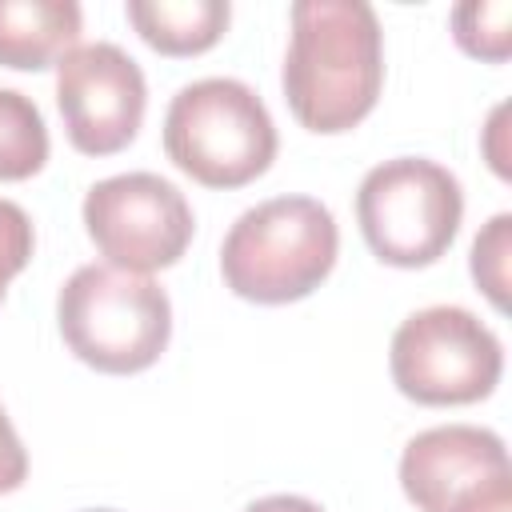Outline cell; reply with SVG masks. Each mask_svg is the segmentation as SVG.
<instances>
[{
	"instance_id": "17",
	"label": "cell",
	"mask_w": 512,
	"mask_h": 512,
	"mask_svg": "<svg viewBox=\"0 0 512 512\" xmlns=\"http://www.w3.org/2000/svg\"><path fill=\"white\" fill-rule=\"evenodd\" d=\"M504 116H508V108L500 104V108H492V120H488V128H484V152H488V164L496 168V176H512V168H508V152H504Z\"/></svg>"
},
{
	"instance_id": "9",
	"label": "cell",
	"mask_w": 512,
	"mask_h": 512,
	"mask_svg": "<svg viewBox=\"0 0 512 512\" xmlns=\"http://www.w3.org/2000/svg\"><path fill=\"white\" fill-rule=\"evenodd\" d=\"M56 104L76 152L112 156L128 148L144 124L148 84L120 44H76L56 60Z\"/></svg>"
},
{
	"instance_id": "7",
	"label": "cell",
	"mask_w": 512,
	"mask_h": 512,
	"mask_svg": "<svg viewBox=\"0 0 512 512\" xmlns=\"http://www.w3.org/2000/svg\"><path fill=\"white\" fill-rule=\"evenodd\" d=\"M84 228L96 252L124 272L172 268L192 244V208L184 192L156 172H120L96 180L84 196Z\"/></svg>"
},
{
	"instance_id": "12",
	"label": "cell",
	"mask_w": 512,
	"mask_h": 512,
	"mask_svg": "<svg viewBox=\"0 0 512 512\" xmlns=\"http://www.w3.org/2000/svg\"><path fill=\"white\" fill-rule=\"evenodd\" d=\"M48 164V128L32 96L0 88V180H28Z\"/></svg>"
},
{
	"instance_id": "4",
	"label": "cell",
	"mask_w": 512,
	"mask_h": 512,
	"mask_svg": "<svg viewBox=\"0 0 512 512\" xmlns=\"http://www.w3.org/2000/svg\"><path fill=\"white\" fill-rule=\"evenodd\" d=\"M164 152L204 188H244L276 160V124L244 80L204 76L172 96Z\"/></svg>"
},
{
	"instance_id": "18",
	"label": "cell",
	"mask_w": 512,
	"mask_h": 512,
	"mask_svg": "<svg viewBox=\"0 0 512 512\" xmlns=\"http://www.w3.org/2000/svg\"><path fill=\"white\" fill-rule=\"evenodd\" d=\"M244 512H324L316 500L308 496H292V492H276V496H260L252 500Z\"/></svg>"
},
{
	"instance_id": "3",
	"label": "cell",
	"mask_w": 512,
	"mask_h": 512,
	"mask_svg": "<svg viewBox=\"0 0 512 512\" xmlns=\"http://www.w3.org/2000/svg\"><path fill=\"white\" fill-rule=\"evenodd\" d=\"M56 324L76 360L108 376H132L168 348L172 304L152 276L84 264L56 296Z\"/></svg>"
},
{
	"instance_id": "13",
	"label": "cell",
	"mask_w": 512,
	"mask_h": 512,
	"mask_svg": "<svg viewBox=\"0 0 512 512\" xmlns=\"http://www.w3.org/2000/svg\"><path fill=\"white\" fill-rule=\"evenodd\" d=\"M456 44L488 64H504L512 52V4L508 0H468L452 8Z\"/></svg>"
},
{
	"instance_id": "15",
	"label": "cell",
	"mask_w": 512,
	"mask_h": 512,
	"mask_svg": "<svg viewBox=\"0 0 512 512\" xmlns=\"http://www.w3.org/2000/svg\"><path fill=\"white\" fill-rule=\"evenodd\" d=\"M32 248H36V232H32L28 212L12 200H0V304H4L12 276H20L24 264L32 260Z\"/></svg>"
},
{
	"instance_id": "1",
	"label": "cell",
	"mask_w": 512,
	"mask_h": 512,
	"mask_svg": "<svg viewBox=\"0 0 512 512\" xmlns=\"http://www.w3.org/2000/svg\"><path fill=\"white\" fill-rule=\"evenodd\" d=\"M284 100L292 116L320 136L356 128L384 84V32L364 0L292 4V40L284 56Z\"/></svg>"
},
{
	"instance_id": "19",
	"label": "cell",
	"mask_w": 512,
	"mask_h": 512,
	"mask_svg": "<svg viewBox=\"0 0 512 512\" xmlns=\"http://www.w3.org/2000/svg\"><path fill=\"white\" fill-rule=\"evenodd\" d=\"M88 512H116V508H88Z\"/></svg>"
},
{
	"instance_id": "5",
	"label": "cell",
	"mask_w": 512,
	"mask_h": 512,
	"mask_svg": "<svg viewBox=\"0 0 512 512\" xmlns=\"http://www.w3.org/2000/svg\"><path fill=\"white\" fill-rule=\"evenodd\" d=\"M356 220L364 244L380 264L392 268H428L436 264L464 220L460 180L424 156H396L360 180Z\"/></svg>"
},
{
	"instance_id": "6",
	"label": "cell",
	"mask_w": 512,
	"mask_h": 512,
	"mask_svg": "<svg viewBox=\"0 0 512 512\" xmlns=\"http://www.w3.org/2000/svg\"><path fill=\"white\" fill-rule=\"evenodd\" d=\"M392 384L428 408L476 404L504 372L500 336L460 304H432L400 320L388 348Z\"/></svg>"
},
{
	"instance_id": "8",
	"label": "cell",
	"mask_w": 512,
	"mask_h": 512,
	"mask_svg": "<svg viewBox=\"0 0 512 512\" xmlns=\"http://www.w3.org/2000/svg\"><path fill=\"white\" fill-rule=\"evenodd\" d=\"M400 488L416 512H512L508 448L476 424L424 428L400 452Z\"/></svg>"
},
{
	"instance_id": "11",
	"label": "cell",
	"mask_w": 512,
	"mask_h": 512,
	"mask_svg": "<svg viewBox=\"0 0 512 512\" xmlns=\"http://www.w3.org/2000/svg\"><path fill=\"white\" fill-rule=\"evenodd\" d=\"M124 12L140 40L164 56L208 52L232 20L228 0H128Z\"/></svg>"
},
{
	"instance_id": "14",
	"label": "cell",
	"mask_w": 512,
	"mask_h": 512,
	"mask_svg": "<svg viewBox=\"0 0 512 512\" xmlns=\"http://www.w3.org/2000/svg\"><path fill=\"white\" fill-rule=\"evenodd\" d=\"M508 256H512V216L496 212L472 244V280L500 312L508 308Z\"/></svg>"
},
{
	"instance_id": "10",
	"label": "cell",
	"mask_w": 512,
	"mask_h": 512,
	"mask_svg": "<svg viewBox=\"0 0 512 512\" xmlns=\"http://www.w3.org/2000/svg\"><path fill=\"white\" fill-rule=\"evenodd\" d=\"M84 12L76 0H0V64L36 72L76 48Z\"/></svg>"
},
{
	"instance_id": "2",
	"label": "cell",
	"mask_w": 512,
	"mask_h": 512,
	"mask_svg": "<svg viewBox=\"0 0 512 512\" xmlns=\"http://www.w3.org/2000/svg\"><path fill=\"white\" fill-rule=\"evenodd\" d=\"M340 252L336 216L312 196H272L240 212L220 244L224 284L252 304H292L316 292Z\"/></svg>"
},
{
	"instance_id": "16",
	"label": "cell",
	"mask_w": 512,
	"mask_h": 512,
	"mask_svg": "<svg viewBox=\"0 0 512 512\" xmlns=\"http://www.w3.org/2000/svg\"><path fill=\"white\" fill-rule=\"evenodd\" d=\"M24 480H28V452H24V444H20L8 412L0 404V496L4 492H16Z\"/></svg>"
}]
</instances>
